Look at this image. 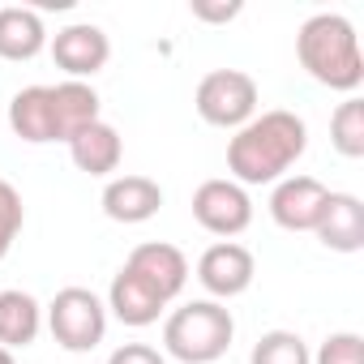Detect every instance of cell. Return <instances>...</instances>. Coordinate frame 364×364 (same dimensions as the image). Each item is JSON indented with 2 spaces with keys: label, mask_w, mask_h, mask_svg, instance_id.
Returning a JSON list of instances; mask_svg holds the SVG:
<instances>
[{
  "label": "cell",
  "mask_w": 364,
  "mask_h": 364,
  "mask_svg": "<svg viewBox=\"0 0 364 364\" xmlns=\"http://www.w3.org/2000/svg\"><path fill=\"white\" fill-rule=\"evenodd\" d=\"M309 150V124L296 112H262L228 141V171L236 185H279Z\"/></svg>",
  "instance_id": "obj_1"
},
{
  "label": "cell",
  "mask_w": 364,
  "mask_h": 364,
  "mask_svg": "<svg viewBox=\"0 0 364 364\" xmlns=\"http://www.w3.org/2000/svg\"><path fill=\"white\" fill-rule=\"evenodd\" d=\"M296 60L317 86H330L343 95L360 90V82H364L355 26L343 14H313L296 35Z\"/></svg>",
  "instance_id": "obj_2"
},
{
  "label": "cell",
  "mask_w": 364,
  "mask_h": 364,
  "mask_svg": "<svg viewBox=\"0 0 364 364\" xmlns=\"http://www.w3.org/2000/svg\"><path fill=\"white\" fill-rule=\"evenodd\" d=\"M232 338H236V317L219 300L180 304L163 321V351L180 364H215L219 355H228Z\"/></svg>",
  "instance_id": "obj_3"
},
{
  "label": "cell",
  "mask_w": 364,
  "mask_h": 364,
  "mask_svg": "<svg viewBox=\"0 0 364 364\" xmlns=\"http://www.w3.org/2000/svg\"><path fill=\"white\" fill-rule=\"evenodd\" d=\"M48 330L73 355L95 351L107 334V304L86 287H60L48 304Z\"/></svg>",
  "instance_id": "obj_4"
},
{
  "label": "cell",
  "mask_w": 364,
  "mask_h": 364,
  "mask_svg": "<svg viewBox=\"0 0 364 364\" xmlns=\"http://www.w3.org/2000/svg\"><path fill=\"white\" fill-rule=\"evenodd\" d=\"M193 107L215 129H245L257 116V82L245 69H215L198 82Z\"/></svg>",
  "instance_id": "obj_5"
},
{
  "label": "cell",
  "mask_w": 364,
  "mask_h": 364,
  "mask_svg": "<svg viewBox=\"0 0 364 364\" xmlns=\"http://www.w3.org/2000/svg\"><path fill=\"white\" fill-rule=\"evenodd\" d=\"M193 219L210 236L232 240L253 223V202H249L245 185H236V180H206L193 193Z\"/></svg>",
  "instance_id": "obj_6"
},
{
  "label": "cell",
  "mask_w": 364,
  "mask_h": 364,
  "mask_svg": "<svg viewBox=\"0 0 364 364\" xmlns=\"http://www.w3.org/2000/svg\"><path fill=\"white\" fill-rule=\"evenodd\" d=\"M253 274H257V262L245 245L236 240H219L210 245L202 257H198V283L210 291V300H236L253 287Z\"/></svg>",
  "instance_id": "obj_7"
},
{
  "label": "cell",
  "mask_w": 364,
  "mask_h": 364,
  "mask_svg": "<svg viewBox=\"0 0 364 364\" xmlns=\"http://www.w3.org/2000/svg\"><path fill=\"white\" fill-rule=\"evenodd\" d=\"M326 202H330V189L317 176H283L270 193V219L283 232H313Z\"/></svg>",
  "instance_id": "obj_8"
},
{
  "label": "cell",
  "mask_w": 364,
  "mask_h": 364,
  "mask_svg": "<svg viewBox=\"0 0 364 364\" xmlns=\"http://www.w3.org/2000/svg\"><path fill=\"white\" fill-rule=\"evenodd\" d=\"M56 69L69 73V82H86L95 77L107 60H112V39L95 26V22H73L65 31H56V39L48 43Z\"/></svg>",
  "instance_id": "obj_9"
},
{
  "label": "cell",
  "mask_w": 364,
  "mask_h": 364,
  "mask_svg": "<svg viewBox=\"0 0 364 364\" xmlns=\"http://www.w3.org/2000/svg\"><path fill=\"white\" fill-rule=\"evenodd\" d=\"M141 283H150L167 304L185 291V283H189V262H185V253H180L176 245H163V240H146V245H137L133 253H129V262H124Z\"/></svg>",
  "instance_id": "obj_10"
},
{
  "label": "cell",
  "mask_w": 364,
  "mask_h": 364,
  "mask_svg": "<svg viewBox=\"0 0 364 364\" xmlns=\"http://www.w3.org/2000/svg\"><path fill=\"white\" fill-rule=\"evenodd\" d=\"M163 206V189L150 176H116L103 189V215L112 223H146Z\"/></svg>",
  "instance_id": "obj_11"
},
{
  "label": "cell",
  "mask_w": 364,
  "mask_h": 364,
  "mask_svg": "<svg viewBox=\"0 0 364 364\" xmlns=\"http://www.w3.org/2000/svg\"><path fill=\"white\" fill-rule=\"evenodd\" d=\"M52 95V141H73L82 129L99 120V95L86 82H56L48 86Z\"/></svg>",
  "instance_id": "obj_12"
},
{
  "label": "cell",
  "mask_w": 364,
  "mask_h": 364,
  "mask_svg": "<svg viewBox=\"0 0 364 364\" xmlns=\"http://www.w3.org/2000/svg\"><path fill=\"white\" fill-rule=\"evenodd\" d=\"M313 236L330 253H360L364 249V206L355 193H330Z\"/></svg>",
  "instance_id": "obj_13"
},
{
  "label": "cell",
  "mask_w": 364,
  "mask_h": 364,
  "mask_svg": "<svg viewBox=\"0 0 364 364\" xmlns=\"http://www.w3.org/2000/svg\"><path fill=\"white\" fill-rule=\"evenodd\" d=\"M107 309L116 313V321L141 330V326H154L159 321V313L167 309V300L150 283H141L129 266H120L116 279H112V287H107Z\"/></svg>",
  "instance_id": "obj_14"
},
{
  "label": "cell",
  "mask_w": 364,
  "mask_h": 364,
  "mask_svg": "<svg viewBox=\"0 0 364 364\" xmlns=\"http://www.w3.org/2000/svg\"><path fill=\"white\" fill-rule=\"evenodd\" d=\"M69 159L86 176H112L120 167V159H124V141H120V133L107 120H95L90 129H82L69 141Z\"/></svg>",
  "instance_id": "obj_15"
},
{
  "label": "cell",
  "mask_w": 364,
  "mask_h": 364,
  "mask_svg": "<svg viewBox=\"0 0 364 364\" xmlns=\"http://www.w3.org/2000/svg\"><path fill=\"white\" fill-rule=\"evenodd\" d=\"M48 48L43 18L26 5H5L0 9V60H35Z\"/></svg>",
  "instance_id": "obj_16"
},
{
  "label": "cell",
  "mask_w": 364,
  "mask_h": 364,
  "mask_svg": "<svg viewBox=\"0 0 364 364\" xmlns=\"http://www.w3.org/2000/svg\"><path fill=\"white\" fill-rule=\"evenodd\" d=\"M43 330V309L31 291L22 287H9L0 291V347L5 351H18V347H31Z\"/></svg>",
  "instance_id": "obj_17"
},
{
  "label": "cell",
  "mask_w": 364,
  "mask_h": 364,
  "mask_svg": "<svg viewBox=\"0 0 364 364\" xmlns=\"http://www.w3.org/2000/svg\"><path fill=\"white\" fill-rule=\"evenodd\" d=\"M9 129H14V137H22L31 146L52 141V95H48V86H26L9 99Z\"/></svg>",
  "instance_id": "obj_18"
},
{
  "label": "cell",
  "mask_w": 364,
  "mask_h": 364,
  "mask_svg": "<svg viewBox=\"0 0 364 364\" xmlns=\"http://www.w3.org/2000/svg\"><path fill=\"white\" fill-rule=\"evenodd\" d=\"M330 141L343 159H364V103L347 95L330 116Z\"/></svg>",
  "instance_id": "obj_19"
},
{
  "label": "cell",
  "mask_w": 364,
  "mask_h": 364,
  "mask_svg": "<svg viewBox=\"0 0 364 364\" xmlns=\"http://www.w3.org/2000/svg\"><path fill=\"white\" fill-rule=\"evenodd\" d=\"M249 364H313V355L296 330H270L253 343Z\"/></svg>",
  "instance_id": "obj_20"
},
{
  "label": "cell",
  "mask_w": 364,
  "mask_h": 364,
  "mask_svg": "<svg viewBox=\"0 0 364 364\" xmlns=\"http://www.w3.org/2000/svg\"><path fill=\"white\" fill-rule=\"evenodd\" d=\"M26 223V206H22V193L9 185V180H0V262L9 257L18 232Z\"/></svg>",
  "instance_id": "obj_21"
},
{
  "label": "cell",
  "mask_w": 364,
  "mask_h": 364,
  "mask_svg": "<svg viewBox=\"0 0 364 364\" xmlns=\"http://www.w3.org/2000/svg\"><path fill=\"white\" fill-rule=\"evenodd\" d=\"M313 364H364V338L351 330H338L317 347Z\"/></svg>",
  "instance_id": "obj_22"
},
{
  "label": "cell",
  "mask_w": 364,
  "mask_h": 364,
  "mask_svg": "<svg viewBox=\"0 0 364 364\" xmlns=\"http://www.w3.org/2000/svg\"><path fill=\"white\" fill-rule=\"evenodd\" d=\"M107 364H167L163 351H154L150 343H124L107 355Z\"/></svg>",
  "instance_id": "obj_23"
},
{
  "label": "cell",
  "mask_w": 364,
  "mask_h": 364,
  "mask_svg": "<svg viewBox=\"0 0 364 364\" xmlns=\"http://www.w3.org/2000/svg\"><path fill=\"white\" fill-rule=\"evenodd\" d=\"M189 14H193L198 22H232V18H240V5H236V0H232V5H210V0H193Z\"/></svg>",
  "instance_id": "obj_24"
},
{
  "label": "cell",
  "mask_w": 364,
  "mask_h": 364,
  "mask_svg": "<svg viewBox=\"0 0 364 364\" xmlns=\"http://www.w3.org/2000/svg\"><path fill=\"white\" fill-rule=\"evenodd\" d=\"M0 364H18V360H14V351H5V347H0Z\"/></svg>",
  "instance_id": "obj_25"
}]
</instances>
